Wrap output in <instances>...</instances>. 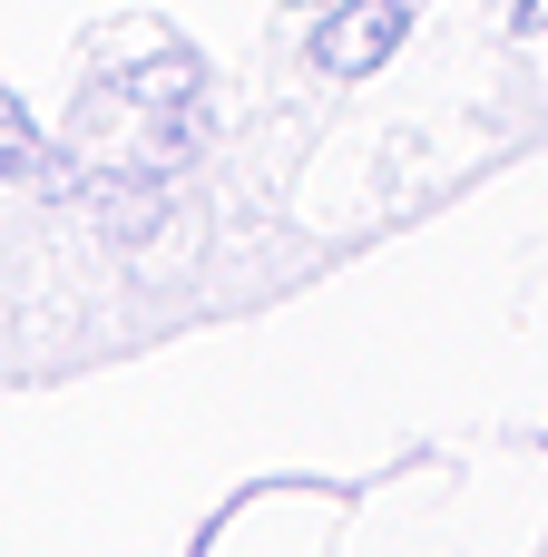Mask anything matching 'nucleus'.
Returning <instances> with one entry per match:
<instances>
[{
  "instance_id": "1",
  "label": "nucleus",
  "mask_w": 548,
  "mask_h": 557,
  "mask_svg": "<svg viewBox=\"0 0 548 557\" xmlns=\"http://www.w3.org/2000/svg\"><path fill=\"white\" fill-rule=\"evenodd\" d=\"M402 39H412V0H343V10L314 29V59H324L333 78H373Z\"/></svg>"
},
{
  "instance_id": "2",
  "label": "nucleus",
  "mask_w": 548,
  "mask_h": 557,
  "mask_svg": "<svg viewBox=\"0 0 548 557\" xmlns=\"http://www.w3.org/2000/svg\"><path fill=\"white\" fill-rule=\"evenodd\" d=\"M29 157H39V127H29V117H20V98L0 88V176H20Z\"/></svg>"
},
{
  "instance_id": "3",
  "label": "nucleus",
  "mask_w": 548,
  "mask_h": 557,
  "mask_svg": "<svg viewBox=\"0 0 548 557\" xmlns=\"http://www.w3.org/2000/svg\"><path fill=\"white\" fill-rule=\"evenodd\" d=\"M520 39H548V0H520Z\"/></svg>"
}]
</instances>
